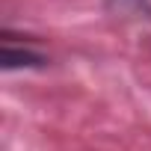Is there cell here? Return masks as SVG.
<instances>
[{"label":"cell","mask_w":151,"mask_h":151,"mask_svg":"<svg viewBox=\"0 0 151 151\" xmlns=\"http://www.w3.org/2000/svg\"><path fill=\"white\" fill-rule=\"evenodd\" d=\"M0 59H3V68L6 71H15V68H45L47 65V56L33 42H27V39L21 42L9 30L3 33V50H0Z\"/></svg>","instance_id":"6da1fadb"}]
</instances>
